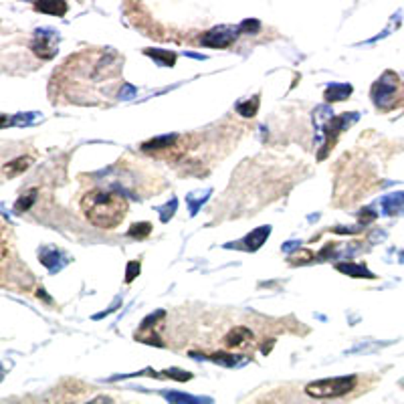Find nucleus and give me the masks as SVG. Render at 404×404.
I'll use <instances>...</instances> for the list:
<instances>
[{"label":"nucleus","instance_id":"obj_1","mask_svg":"<svg viewBox=\"0 0 404 404\" xmlns=\"http://www.w3.org/2000/svg\"><path fill=\"white\" fill-rule=\"evenodd\" d=\"M130 202L124 194L116 190H91L81 198V212L83 216L103 231H112L124 223L128 216Z\"/></svg>","mask_w":404,"mask_h":404},{"label":"nucleus","instance_id":"obj_2","mask_svg":"<svg viewBox=\"0 0 404 404\" xmlns=\"http://www.w3.org/2000/svg\"><path fill=\"white\" fill-rule=\"evenodd\" d=\"M358 384L356 376H342V378H326V380H315L306 386L311 398H340L350 394Z\"/></svg>","mask_w":404,"mask_h":404},{"label":"nucleus","instance_id":"obj_3","mask_svg":"<svg viewBox=\"0 0 404 404\" xmlns=\"http://www.w3.org/2000/svg\"><path fill=\"white\" fill-rule=\"evenodd\" d=\"M234 39H237V33H234L232 27H216V29L209 31L200 39V43L204 47H212V49H227L234 43Z\"/></svg>","mask_w":404,"mask_h":404},{"label":"nucleus","instance_id":"obj_4","mask_svg":"<svg viewBox=\"0 0 404 404\" xmlns=\"http://www.w3.org/2000/svg\"><path fill=\"white\" fill-rule=\"evenodd\" d=\"M33 53L40 59H53L57 53V37L49 31H39L33 39Z\"/></svg>","mask_w":404,"mask_h":404},{"label":"nucleus","instance_id":"obj_5","mask_svg":"<svg viewBox=\"0 0 404 404\" xmlns=\"http://www.w3.org/2000/svg\"><path fill=\"white\" fill-rule=\"evenodd\" d=\"M253 340H255V336L250 334L249 327H232L231 331L225 336V340H223V344L225 347H229V350H234V347H247L253 344Z\"/></svg>","mask_w":404,"mask_h":404},{"label":"nucleus","instance_id":"obj_6","mask_svg":"<svg viewBox=\"0 0 404 404\" xmlns=\"http://www.w3.org/2000/svg\"><path fill=\"white\" fill-rule=\"evenodd\" d=\"M31 162H33V158L31 156H22L19 160H13V162H6L4 166H2V174L6 176V178H15L17 174H22L29 166H31Z\"/></svg>","mask_w":404,"mask_h":404},{"label":"nucleus","instance_id":"obj_7","mask_svg":"<svg viewBox=\"0 0 404 404\" xmlns=\"http://www.w3.org/2000/svg\"><path fill=\"white\" fill-rule=\"evenodd\" d=\"M35 10L45 13V15H53V17H63L67 13V2H61V0H53V2H37L33 6Z\"/></svg>","mask_w":404,"mask_h":404},{"label":"nucleus","instance_id":"obj_8","mask_svg":"<svg viewBox=\"0 0 404 404\" xmlns=\"http://www.w3.org/2000/svg\"><path fill=\"white\" fill-rule=\"evenodd\" d=\"M152 232V225L150 223H135L130 227V231H128V237H132V239H146L148 234Z\"/></svg>","mask_w":404,"mask_h":404},{"label":"nucleus","instance_id":"obj_9","mask_svg":"<svg viewBox=\"0 0 404 404\" xmlns=\"http://www.w3.org/2000/svg\"><path fill=\"white\" fill-rule=\"evenodd\" d=\"M267 234H269V227L261 229V232L259 231L250 232L245 243H249V249H257V247H261V245H263V241L267 239Z\"/></svg>","mask_w":404,"mask_h":404},{"label":"nucleus","instance_id":"obj_10","mask_svg":"<svg viewBox=\"0 0 404 404\" xmlns=\"http://www.w3.org/2000/svg\"><path fill=\"white\" fill-rule=\"evenodd\" d=\"M166 398L172 404H204L207 401H198L193 396H186V394H180V392H168Z\"/></svg>","mask_w":404,"mask_h":404},{"label":"nucleus","instance_id":"obj_11","mask_svg":"<svg viewBox=\"0 0 404 404\" xmlns=\"http://www.w3.org/2000/svg\"><path fill=\"white\" fill-rule=\"evenodd\" d=\"M338 269L347 273L350 277H374L370 271H366L364 267H358V265H338Z\"/></svg>","mask_w":404,"mask_h":404},{"label":"nucleus","instance_id":"obj_12","mask_svg":"<svg viewBox=\"0 0 404 404\" xmlns=\"http://www.w3.org/2000/svg\"><path fill=\"white\" fill-rule=\"evenodd\" d=\"M257 107H259V97H253L249 103H241V105H239V112H241V114H245L247 117H250V116H255Z\"/></svg>","mask_w":404,"mask_h":404},{"label":"nucleus","instance_id":"obj_13","mask_svg":"<svg viewBox=\"0 0 404 404\" xmlns=\"http://www.w3.org/2000/svg\"><path fill=\"white\" fill-rule=\"evenodd\" d=\"M146 53H148L150 57H154L156 61H166L168 67H172L174 61H176V55H174V53H164V51H162V53H160V51H146Z\"/></svg>","mask_w":404,"mask_h":404},{"label":"nucleus","instance_id":"obj_14","mask_svg":"<svg viewBox=\"0 0 404 404\" xmlns=\"http://www.w3.org/2000/svg\"><path fill=\"white\" fill-rule=\"evenodd\" d=\"M35 190H33V193H27L24 194V196H22V198H20L19 202H17V211L19 212H24V211H29V207H31V204H33V202H35Z\"/></svg>","mask_w":404,"mask_h":404},{"label":"nucleus","instance_id":"obj_15","mask_svg":"<svg viewBox=\"0 0 404 404\" xmlns=\"http://www.w3.org/2000/svg\"><path fill=\"white\" fill-rule=\"evenodd\" d=\"M137 273H140V263L137 261H132L130 265H128V275H126V281L130 283V281H134L135 277H137Z\"/></svg>","mask_w":404,"mask_h":404},{"label":"nucleus","instance_id":"obj_16","mask_svg":"<svg viewBox=\"0 0 404 404\" xmlns=\"http://www.w3.org/2000/svg\"><path fill=\"white\" fill-rule=\"evenodd\" d=\"M182 372H184V370H168V372H166V376H170V378H176V380H184V382L193 378L190 374H182Z\"/></svg>","mask_w":404,"mask_h":404},{"label":"nucleus","instance_id":"obj_17","mask_svg":"<svg viewBox=\"0 0 404 404\" xmlns=\"http://www.w3.org/2000/svg\"><path fill=\"white\" fill-rule=\"evenodd\" d=\"M241 29H243V31H249L250 35H253V33H257V31H259L261 27H259V22H257V20H247V22H245V24H243Z\"/></svg>","mask_w":404,"mask_h":404},{"label":"nucleus","instance_id":"obj_18","mask_svg":"<svg viewBox=\"0 0 404 404\" xmlns=\"http://www.w3.org/2000/svg\"><path fill=\"white\" fill-rule=\"evenodd\" d=\"M87 404H114V401L110 396H97L93 401H89Z\"/></svg>","mask_w":404,"mask_h":404}]
</instances>
